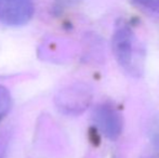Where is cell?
<instances>
[{
    "label": "cell",
    "mask_w": 159,
    "mask_h": 158,
    "mask_svg": "<svg viewBox=\"0 0 159 158\" xmlns=\"http://www.w3.org/2000/svg\"><path fill=\"white\" fill-rule=\"evenodd\" d=\"M113 52L116 61L126 72L138 74L139 64L135 59V38L128 24H119L113 36Z\"/></svg>",
    "instance_id": "cell-1"
},
{
    "label": "cell",
    "mask_w": 159,
    "mask_h": 158,
    "mask_svg": "<svg viewBox=\"0 0 159 158\" xmlns=\"http://www.w3.org/2000/svg\"><path fill=\"white\" fill-rule=\"evenodd\" d=\"M93 91L82 82L74 84L61 90L55 97V104L66 115H78L86 111L92 102Z\"/></svg>",
    "instance_id": "cell-2"
},
{
    "label": "cell",
    "mask_w": 159,
    "mask_h": 158,
    "mask_svg": "<svg viewBox=\"0 0 159 158\" xmlns=\"http://www.w3.org/2000/svg\"><path fill=\"white\" fill-rule=\"evenodd\" d=\"M35 12L33 0H0V23L21 26L28 23Z\"/></svg>",
    "instance_id": "cell-3"
},
{
    "label": "cell",
    "mask_w": 159,
    "mask_h": 158,
    "mask_svg": "<svg viewBox=\"0 0 159 158\" xmlns=\"http://www.w3.org/2000/svg\"><path fill=\"white\" fill-rule=\"evenodd\" d=\"M93 121L98 130L109 140H116L122 129V120L118 112L108 104L95 107L92 115Z\"/></svg>",
    "instance_id": "cell-4"
},
{
    "label": "cell",
    "mask_w": 159,
    "mask_h": 158,
    "mask_svg": "<svg viewBox=\"0 0 159 158\" xmlns=\"http://www.w3.org/2000/svg\"><path fill=\"white\" fill-rule=\"evenodd\" d=\"M11 108V94L3 86H0V122L8 115Z\"/></svg>",
    "instance_id": "cell-5"
},
{
    "label": "cell",
    "mask_w": 159,
    "mask_h": 158,
    "mask_svg": "<svg viewBox=\"0 0 159 158\" xmlns=\"http://www.w3.org/2000/svg\"><path fill=\"white\" fill-rule=\"evenodd\" d=\"M132 1L142 10L159 15V0H132Z\"/></svg>",
    "instance_id": "cell-6"
},
{
    "label": "cell",
    "mask_w": 159,
    "mask_h": 158,
    "mask_svg": "<svg viewBox=\"0 0 159 158\" xmlns=\"http://www.w3.org/2000/svg\"><path fill=\"white\" fill-rule=\"evenodd\" d=\"M149 135H151V140L153 144L156 147L159 148V120L152 124L151 130H149Z\"/></svg>",
    "instance_id": "cell-7"
},
{
    "label": "cell",
    "mask_w": 159,
    "mask_h": 158,
    "mask_svg": "<svg viewBox=\"0 0 159 158\" xmlns=\"http://www.w3.org/2000/svg\"><path fill=\"white\" fill-rule=\"evenodd\" d=\"M64 2H67V3H76V2L80 1V0H63Z\"/></svg>",
    "instance_id": "cell-8"
},
{
    "label": "cell",
    "mask_w": 159,
    "mask_h": 158,
    "mask_svg": "<svg viewBox=\"0 0 159 158\" xmlns=\"http://www.w3.org/2000/svg\"><path fill=\"white\" fill-rule=\"evenodd\" d=\"M149 158H159V157H149Z\"/></svg>",
    "instance_id": "cell-9"
}]
</instances>
